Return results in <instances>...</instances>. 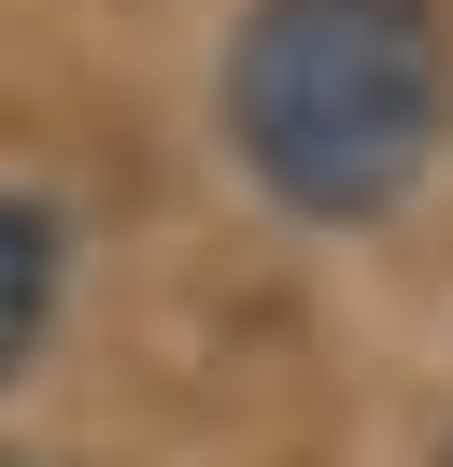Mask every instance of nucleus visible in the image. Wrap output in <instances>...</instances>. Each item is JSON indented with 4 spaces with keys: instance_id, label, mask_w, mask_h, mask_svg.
<instances>
[{
    "instance_id": "f257e3e1",
    "label": "nucleus",
    "mask_w": 453,
    "mask_h": 467,
    "mask_svg": "<svg viewBox=\"0 0 453 467\" xmlns=\"http://www.w3.org/2000/svg\"><path fill=\"white\" fill-rule=\"evenodd\" d=\"M226 156L298 227H383L453 142V15L439 0H255L226 29Z\"/></svg>"
},
{
    "instance_id": "f03ea898",
    "label": "nucleus",
    "mask_w": 453,
    "mask_h": 467,
    "mask_svg": "<svg viewBox=\"0 0 453 467\" xmlns=\"http://www.w3.org/2000/svg\"><path fill=\"white\" fill-rule=\"evenodd\" d=\"M57 269H71V241H57V213L0 184V382H15V368H28V340L57 326Z\"/></svg>"
},
{
    "instance_id": "7ed1b4c3",
    "label": "nucleus",
    "mask_w": 453,
    "mask_h": 467,
    "mask_svg": "<svg viewBox=\"0 0 453 467\" xmlns=\"http://www.w3.org/2000/svg\"><path fill=\"white\" fill-rule=\"evenodd\" d=\"M0 467H28V453H0Z\"/></svg>"
}]
</instances>
